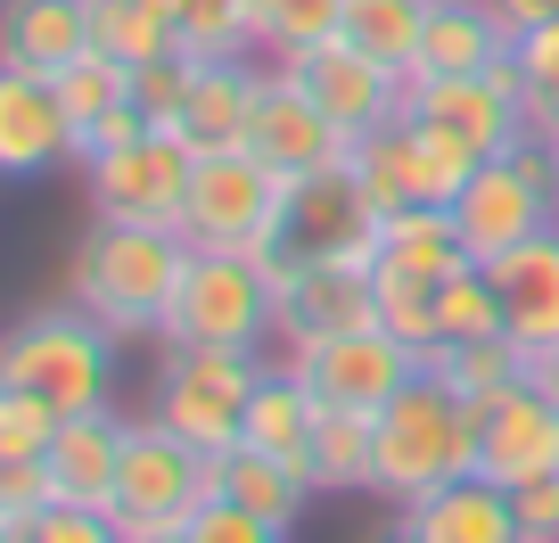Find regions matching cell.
I'll use <instances>...</instances> for the list:
<instances>
[{
	"instance_id": "6da1fadb",
	"label": "cell",
	"mask_w": 559,
	"mask_h": 543,
	"mask_svg": "<svg viewBox=\"0 0 559 543\" xmlns=\"http://www.w3.org/2000/svg\"><path fill=\"white\" fill-rule=\"evenodd\" d=\"M181 263H190V239L181 231H148V223H107L91 214V231L67 256V297L99 321L107 338H157L165 297H174Z\"/></svg>"
},
{
	"instance_id": "7a4b0ae2",
	"label": "cell",
	"mask_w": 559,
	"mask_h": 543,
	"mask_svg": "<svg viewBox=\"0 0 559 543\" xmlns=\"http://www.w3.org/2000/svg\"><path fill=\"white\" fill-rule=\"evenodd\" d=\"M477 470V412L437 379L419 370L395 403H379V445H370V494H386L395 510L428 503L437 486Z\"/></svg>"
},
{
	"instance_id": "3957f363",
	"label": "cell",
	"mask_w": 559,
	"mask_h": 543,
	"mask_svg": "<svg viewBox=\"0 0 559 543\" xmlns=\"http://www.w3.org/2000/svg\"><path fill=\"white\" fill-rule=\"evenodd\" d=\"M297 231V181L272 174L255 149H214L198 157L190 181V214H181V239L190 247H223V256H272Z\"/></svg>"
},
{
	"instance_id": "277c9868",
	"label": "cell",
	"mask_w": 559,
	"mask_h": 543,
	"mask_svg": "<svg viewBox=\"0 0 559 543\" xmlns=\"http://www.w3.org/2000/svg\"><path fill=\"white\" fill-rule=\"evenodd\" d=\"M263 346H165L148 412L198 453H230L247 437V403L263 387Z\"/></svg>"
},
{
	"instance_id": "5b68a950",
	"label": "cell",
	"mask_w": 559,
	"mask_h": 543,
	"mask_svg": "<svg viewBox=\"0 0 559 543\" xmlns=\"http://www.w3.org/2000/svg\"><path fill=\"white\" fill-rule=\"evenodd\" d=\"M116 346L123 338H107L74 297L41 305V314H25L17 330H9V346H0V387H34L58 412H99V403L116 396Z\"/></svg>"
},
{
	"instance_id": "8992f818",
	"label": "cell",
	"mask_w": 559,
	"mask_h": 543,
	"mask_svg": "<svg viewBox=\"0 0 559 543\" xmlns=\"http://www.w3.org/2000/svg\"><path fill=\"white\" fill-rule=\"evenodd\" d=\"M157 346H272V288L255 256L190 247L174 297H165Z\"/></svg>"
},
{
	"instance_id": "52a82bcc",
	"label": "cell",
	"mask_w": 559,
	"mask_h": 543,
	"mask_svg": "<svg viewBox=\"0 0 559 543\" xmlns=\"http://www.w3.org/2000/svg\"><path fill=\"white\" fill-rule=\"evenodd\" d=\"M272 346H280V363L305 379V396L346 403V412H379V403H395L403 387L428 370L395 330H379V321H354V330H288V338H272Z\"/></svg>"
},
{
	"instance_id": "ba28073f",
	"label": "cell",
	"mask_w": 559,
	"mask_h": 543,
	"mask_svg": "<svg viewBox=\"0 0 559 543\" xmlns=\"http://www.w3.org/2000/svg\"><path fill=\"white\" fill-rule=\"evenodd\" d=\"M453 223H461V247H469V263H493V256H510V247H526L535 231H551V223H559L551 149L526 132V141H510L502 157H486L469 181H461Z\"/></svg>"
},
{
	"instance_id": "9c48e42d",
	"label": "cell",
	"mask_w": 559,
	"mask_h": 543,
	"mask_svg": "<svg viewBox=\"0 0 559 543\" xmlns=\"http://www.w3.org/2000/svg\"><path fill=\"white\" fill-rule=\"evenodd\" d=\"M190 181H198V149L181 141V132H148V141L116 149V157L83 165L91 214H107V223H148V231H181Z\"/></svg>"
},
{
	"instance_id": "30bf717a",
	"label": "cell",
	"mask_w": 559,
	"mask_h": 543,
	"mask_svg": "<svg viewBox=\"0 0 559 543\" xmlns=\"http://www.w3.org/2000/svg\"><path fill=\"white\" fill-rule=\"evenodd\" d=\"M247 149H255L272 174L313 181V174H330L354 141L330 123V107L305 91V74L288 67V58H263V67H255V116H247Z\"/></svg>"
},
{
	"instance_id": "8fae6325",
	"label": "cell",
	"mask_w": 559,
	"mask_h": 543,
	"mask_svg": "<svg viewBox=\"0 0 559 543\" xmlns=\"http://www.w3.org/2000/svg\"><path fill=\"white\" fill-rule=\"evenodd\" d=\"M206 503V453L181 445L157 412L123 428V477H116V519H190Z\"/></svg>"
},
{
	"instance_id": "7c38bea8",
	"label": "cell",
	"mask_w": 559,
	"mask_h": 543,
	"mask_svg": "<svg viewBox=\"0 0 559 543\" xmlns=\"http://www.w3.org/2000/svg\"><path fill=\"white\" fill-rule=\"evenodd\" d=\"M288 67L305 74V91L330 107V123L346 132V141H362V132H379V123L403 116V74L379 67L370 50H354L346 34H330V42H313V50H297Z\"/></svg>"
},
{
	"instance_id": "4fadbf2b",
	"label": "cell",
	"mask_w": 559,
	"mask_h": 543,
	"mask_svg": "<svg viewBox=\"0 0 559 543\" xmlns=\"http://www.w3.org/2000/svg\"><path fill=\"white\" fill-rule=\"evenodd\" d=\"M288 247H305L313 263H337V272H370L379 263V206H370V190L354 181L346 157L330 174L297 181V231H288Z\"/></svg>"
},
{
	"instance_id": "5bb4252c",
	"label": "cell",
	"mask_w": 559,
	"mask_h": 543,
	"mask_svg": "<svg viewBox=\"0 0 559 543\" xmlns=\"http://www.w3.org/2000/svg\"><path fill=\"white\" fill-rule=\"evenodd\" d=\"M551 470H559V396L519 387V396L477 412V477L519 494V486H535V477H551Z\"/></svg>"
},
{
	"instance_id": "9a60e30c",
	"label": "cell",
	"mask_w": 559,
	"mask_h": 543,
	"mask_svg": "<svg viewBox=\"0 0 559 543\" xmlns=\"http://www.w3.org/2000/svg\"><path fill=\"white\" fill-rule=\"evenodd\" d=\"M74 157V116L58 99L50 74H17L0 67V174L9 181H41Z\"/></svg>"
},
{
	"instance_id": "2e32d148",
	"label": "cell",
	"mask_w": 559,
	"mask_h": 543,
	"mask_svg": "<svg viewBox=\"0 0 559 543\" xmlns=\"http://www.w3.org/2000/svg\"><path fill=\"white\" fill-rule=\"evenodd\" d=\"M354 181L370 190V206L379 214H403V206H453V174L437 165V149L419 141V123L395 116L379 123V132H362V141L346 149Z\"/></svg>"
},
{
	"instance_id": "e0dca14e",
	"label": "cell",
	"mask_w": 559,
	"mask_h": 543,
	"mask_svg": "<svg viewBox=\"0 0 559 543\" xmlns=\"http://www.w3.org/2000/svg\"><path fill=\"white\" fill-rule=\"evenodd\" d=\"M123 412L116 403H99V412H67L58 421V445L41 453V470H50L58 503H91V510H116V477H123Z\"/></svg>"
},
{
	"instance_id": "ac0fdd59",
	"label": "cell",
	"mask_w": 559,
	"mask_h": 543,
	"mask_svg": "<svg viewBox=\"0 0 559 543\" xmlns=\"http://www.w3.org/2000/svg\"><path fill=\"white\" fill-rule=\"evenodd\" d=\"M486 272H493V288H502L510 338H519L526 354L559 346V223L535 231L526 247H510V256H493Z\"/></svg>"
},
{
	"instance_id": "d6986e66",
	"label": "cell",
	"mask_w": 559,
	"mask_h": 543,
	"mask_svg": "<svg viewBox=\"0 0 559 543\" xmlns=\"http://www.w3.org/2000/svg\"><path fill=\"white\" fill-rule=\"evenodd\" d=\"M83 50H91V0H9L0 9V67L58 83Z\"/></svg>"
},
{
	"instance_id": "ffe728a7",
	"label": "cell",
	"mask_w": 559,
	"mask_h": 543,
	"mask_svg": "<svg viewBox=\"0 0 559 543\" xmlns=\"http://www.w3.org/2000/svg\"><path fill=\"white\" fill-rule=\"evenodd\" d=\"M510 42H519V34L493 17V0H437L412 74H493L510 58Z\"/></svg>"
},
{
	"instance_id": "44dd1931",
	"label": "cell",
	"mask_w": 559,
	"mask_h": 543,
	"mask_svg": "<svg viewBox=\"0 0 559 543\" xmlns=\"http://www.w3.org/2000/svg\"><path fill=\"white\" fill-rule=\"evenodd\" d=\"M247 116H255V58H198L190 107H181V141L198 157L247 149Z\"/></svg>"
},
{
	"instance_id": "7402d4cb",
	"label": "cell",
	"mask_w": 559,
	"mask_h": 543,
	"mask_svg": "<svg viewBox=\"0 0 559 543\" xmlns=\"http://www.w3.org/2000/svg\"><path fill=\"white\" fill-rule=\"evenodd\" d=\"M419 535L428 543H526L519 535V503H510V486H493V477H453V486H437L428 503H412Z\"/></svg>"
},
{
	"instance_id": "603a6c76",
	"label": "cell",
	"mask_w": 559,
	"mask_h": 543,
	"mask_svg": "<svg viewBox=\"0 0 559 543\" xmlns=\"http://www.w3.org/2000/svg\"><path fill=\"white\" fill-rule=\"evenodd\" d=\"M214 494H230V503L263 510L272 527H297L305 494H313V477L297 470V461H272L255 453V445H230V453H206V503Z\"/></svg>"
},
{
	"instance_id": "cb8c5ba5",
	"label": "cell",
	"mask_w": 559,
	"mask_h": 543,
	"mask_svg": "<svg viewBox=\"0 0 559 543\" xmlns=\"http://www.w3.org/2000/svg\"><path fill=\"white\" fill-rule=\"evenodd\" d=\"M313 421H321V403L305 396V379L272 354V370H263L255 403H247V437H239V445H255V453L297 461V470H305V453H313Z\"/></svg>"
},
{
	"instance_id": "d4e9b609",
	"label": "cell",
	"mask_w": 559,
	"mask_h": 543,
	"mask_svg": "<svg viewBox=\"0 0 559 543\" xmlns=\"http://www.w3.org/2000/svg\"><path fill=\"white\" fill-rule=\"evenodd\" d=\"M526 363H535V354H526L510 330H502V338H461V346H437V354H428V370H437V379L453 387L469 412L519 396V387H526Z\"/></svg>"
},
{
	"instance_id": "484cf974",
	"label": "cell",
	"mask_w": 559,
	"mask_h": 543,
	"mask_svg": "<svg viewBox=\"0 0 559 543\" xmlns=\"http://www.w3.org/2000/svg\"><path fill=\"white\" fill-rule=\"evenodd\" d=\"M370 445H379V412L321 403L313 453H305V477H313V494H362V486H370Z\"/></svg>"
},
{
	"instance_id": "4316f807",
	"label": "cell",
	"mask_w": 559,
	"mask_h": 543,
	"mask_svg": "<svg viewBox=\"0 0 559 543\" xmlns=\"http://www.w3.org/2000/svg\"><path fill=\"white\" fill-rule=\"evenodd\" d=\"M428 9H437V0H346V25H337V34H346L354 50H370L379 67L412 74L419 67V34H428Z\"/></svg>"
},
{
	"instance_id": "83f0119b",
	"label": "cell",
	"mask_w": 559,
	"mask_h": 543,
	"mask_svg": "<svg viewBox=\"0 0 559 543\" xmlns=\"http://www.w3.org/2000/svg\"><path fill=\"white\" fill-rule=\"evenodd\" d=\"M91 50L123 58V67H148V58L181 50V25L165 17L157 0H91Z\"/></svg>"
},
{
	"instance_id": "f1b7e54d",
	"label": "cell",
	"mask_w": 559,
	"mask_h": 543,
	"mask_svg": "<svg viewBox=\"0 0 559 543\" xmlns=\"http://www.w3.org/2000/svg\"><path fill=\"white\" fill-rule=\"evenodd\" d=\"M502 288H493L486 263H461L453 281L437 288V346H461V338H502Z\"/></svg>"
},
{
	"instance_id": "f546056e",
	"label": "cell",
	"mask_w": 559,
	"mask_h": 543,
	"mask_svg": "<svg viewBox=\"0 0 559 543\" xmlns=\"http://www.w3.org/2000/svg\"><path fill=\"white\" fill-rule=\"evenodd\" d=\"M346 25V0H255V58H297Z\"/></svg>"
},
{
	"instance_id": "4dcf8cb0",
	"label": "cell",
	"mask_w": 559,
	"mask_h": 543,
	"mask_svg": "<svg viewBox=\"0 0 559 543\" xmlns=\"http://www.w3.org/2000/svg\"><path fill=\"white\" fill-rule=\"evenodd\" d=\"M190 58H255V0H181Z\"/></svg>"
},
{
	"instance_id": "1f68e13d",
	"label": "cell",
	"mask_w": 559,
	"mask_h": 543,
	"mask_svg": "<svg viewBox=\"0 0 559 543\" xmlns=\"http://www.w3.org/2000/svg\"><path fill=\"white\" fill-rule=\"evenodd\" d=\"M370 297H379V330H395L403 346L428 363L437 354V288L428 281H395V272H370Z\"/></svg>"
},
{
	"instance_id": "d6a6232c",
	"label": "cell",
	"mask_w": 559,
	"mask_h": 543,
	"mask_svg": "<svg viewBox=\"0 0 559 543\" xmlns=\"http://www.w3.org/2000/svg\"><path fill=\"white\" fill-rule=\"evenodd\" d=\"M510 58H519V74H526V132H559V17L526 25V34L510 42Z\"/></svg>"
},
{
	"instance_id": "836d02e7",
	"label": "cell",
	"mask_w": 559,
	"mask_h": 543,
	"mask_svg": "<svg viewBox=\"0 0 559 543\" xmlns=\"http://www.w3.org/2000/svg\"><path fill=\"white\" fill-rule=\"evenodd\" d=\"M58 99H67L74 132H83V123H99L116 99H132V67H123V58H107V50H83L67 74H58Z\"/></svg>"
},
{
	"instance_id": "e575fe53",
	"label": "cell",
	"mask_w": 559,
	"mask_h": 543,
	"mask_svg": "<svg viewBox=\"0 0 559 543\" xmlns=\"http://www.w3.org/2000/svg\"><path fill=\"white\" fill-rule=\"evenodd\" d=\"M58 412L50 396H34V387H0V461H41L58 445Z\"/></svg>"
},
{
	"instance_id": "d590c367",
	"label": "cell",
	"mask_w": 559,
	"mask_h": 543,
	"mask_svg": "<svg viewBox=\"0 0 559 543\" xmlns=\"http://www.w3.org/2000/svg\"><path fill=\"white\" fill-rule=\"evenodd\" d=\"M190 83H198V58L174 50V58H148V67H132V99L148 107V123L157 132H181V107H190Z\"/></svg>"
},
{
	"instance_id": "8d00e7d4",
	"label": "cell",
	"mask_w": 559,
	"mask_h": 543,
	"mask_svg": "<svg viewBox=\"0 0 559 543\" xmlns=\"http://www.w3.org/2000/svg\"><path fill=\"white\" fill-rule=\"evenodd\" d=\"M190 543H288V527H272L263 510L230 503V494H214V503L190 510Z\"/></svg>"
},
{
	"instance_id": "74e56055",
	"label": "cell",
	"mask_w": 559,
	"mask_h": 543,
	"mask_svg": "<svg viewBox=\"0 0 559 543\" xmlns=\"http://www.w3.org/2000/svg\"><path fill=\"white\" fill-rule=\"evenodd\" d=\"M148 132H157V123H148V107H140V99H116L99 123H83V132H74V165H91V157H116V149L148 141Z\"/></svg>"
},
{
	"instance_id": "f35d334b",
	"label": "cell",
	"mask_w": 559,
	"mask_h": 543,
	"mask_svg": "<svg viewBox=\"0 0 559 543\" xmlns=\"http://www.w3.org/2000/svg\"><path fill=\"white\" fill-rule=\"evenodd\" d=\"M58 486L41 461H0V519H25V510H50Z\"/></svg>"
},
{
	"instance_id": "ab89813d",
	"label": "cell",
	"mask_w": 559,
	"mask_h": 543,
	"mask_svg": "<svg viewBox=\"0 0 559 543\" xmlns=\"http://www.w3.org/2000/svg\"><path fill=\"white\" fill-rule=\"evenodd\" d=\"M510 503H519V535L526 543H559V470L535 477V486H519Z\"/></svg>"
},
{
	"instance_id": "60d3db41",
	"label": "cell",
	"mask_w": 559,
	"mask_h": 543,
	"mask_svg": "<svg viewBox=\"0 0 559 543\" xmlns=\"http://www.w3.org/2000/svg\"><path fill=\"white\" fill-rule=\"evenodd\" d=\"M493 17H502L510 34H526V25H551L559 17V0H493Z\"/></svg>"
},
{
	"instance_id": "b9f144b4",
	"label": "cell",
	"mask_w": 559,
	"mask_h": 543,
	"mask_svg": "<svg viewBox=\"0 0 559 543\" xmlns=\"http://www.w3.org/2000/svg\"><path fill=\"white\" fill-rule=\"evenodd\" d=\"M123 543H190V519H123Z\"/></svg>"
},
{
	"instance_id": "7bdbcfd3",
	"label": "cell",
	"mask_w": 559,
	"mask_h": 543,
	"mask_svg": "<svg viewBox=\"0 0 559 543\" xmlns=\"http://www.w3.org/2000/svg\"><path fill=\"white\" fill-rule=\"evenodd\" d=\"M526 387H543V396H559V346H543L535 363H526Z\"/></svg>"
},
{
	"instance_id": "ee69618b",
	"label": "cell",
	"mask_w": 559,
	"mask_h": 543,
	"mask_svg": "<svg viewBox=\"0 0 559 543\" xmlns=\"http://www.w3.org/2000/svg\"><path fill=\"white\" fill-rule=\"evenodd\" d=\"M370 543H428V535H419V519H412V510H395V519H386Z\"/></svg>"
},
{
	"instance_id": "f6af8a7d",
	"label": "cell",
	"mask_w": 559,
	"mask_h": 543,
	"mask_svg": "<svg viewBox=\"0 0 559 543\" xmlns=\"http://www.w3.org/2000/svg\"><path fill=\"white\" fill-rule=\"evenodd\" d=\"M543 149H551V190H559V132H535Z\"/></svg>"
}]
</instances>
